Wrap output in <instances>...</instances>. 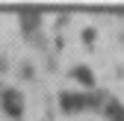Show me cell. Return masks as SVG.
<instances>
[{"label": "cell", "mask_w": 124, "mask_h": 121, "mask_svg": "<svg viewBox=\"0 0 124 121\" xmlns=\"http://www.w3.org/2000/svg\"><path fill=\"white\" fill-rule=\"evenodd\" d=\"M0 100H3V109H6L12 118H21V115H24V100H21V92H15V89H6Z\"/></svg>", "instance_id": "1"}, {"label": "cell", "mask_w": 124, "mask_h": 121, "mask_svg": "<svg viewBox=\"0 0 124 121\" xmlns=\"http://www.w3.org/2000/svg\"><path fill=\"white\" fill-rule=\"evenodd\" d=\"M83 98H74L71 92H65V95H62V106H65V109H77V106H83Z\"/></svg>", "instance_id": "2"}, {"label": "cell", "mask_w": 124, "mask_h": 121, "mask_svg": "<svg viewBox=\"0 0 124 121\" xmlns=\"http://www.w3.org/2000/svg\"><path fill=\"white\" fill-rule=\"evenodd\" d=\"M109 115H112V121H124V109L118 103H109Z\"/></svg>", "instance_id": "3"}, {"label": "cell", "mask_w": 124, "mask_h": 121, "mask_svg": "<svg viewBox=\"0 0 124 121\" xmlns=\"http://www.w3.org/2000/svg\"><path fill=\"white\" fill-rule=\"evenodd\" d=\"M74 77H77V80H83V83H89V86H92V74H89L86 68H77V71H74Z\"/></svg>", "instance_id": "4"}]
</instances>
